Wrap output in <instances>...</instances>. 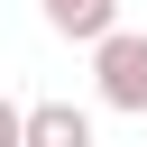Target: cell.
Listing matches in <instances>:
<instances>
[{"label":"cell","instance_id":"6da1fadb","mask_svg":"<svg viewBox=\"0 0 147 147\" xmlns=\"http://www.w3.org/2000/svg\"><path fill=\"white\" fill-rule=\"evenodd\" d=\"M92 92H101V110L147 119V37H138V28L92 37Z\"/></svg>","mask_w":147,"mask_h":147},{"label":"cell","instance_id":"7a4b0ae2","mask_svg":"<svg viewBox=\"0 0 147 147\" xmlns=\"http://www.w3.org/2000/svg\"><path fill=\"white\" fill-rule=\"evenodd\" d=\"M37 18H46L64 46H92V37L119 28V0H37Z\"/></svg>","mask_w":147,"mask_h":147},{"label":"cell","instance_id":"3957f363","mask_svg":"<svg viewBox=\"0 0 147 147\" xmlns=\"http://www.w3.org/2000/svg\"><path fill=\"white\" fill-rule=\"evenodd\" d=\"M28 147H92V110H74V101H28Z\"/></svg>","mask_w":147,"mask_h":147},{"label":"cell","instance_id":"277c9868","mask_svg":"<svg viewBox=\"0 0 147 147\" xmlns=\"http://www.w3.org/2000/svg\"><path fill=\"white\" fill-rule=\"evenodd\" d=\"M0 147H28V101L0 92Z\"/></svg>","mask_w":147,"mask_h":147}]
</instances>
